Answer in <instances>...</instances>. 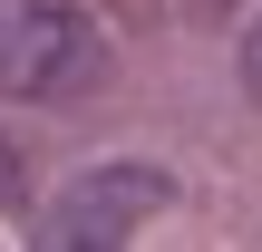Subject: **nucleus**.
Here are the masks:
<instances>
[{"mask_svg":"<svg viewBox=\"0 0 262 252\" xmlns=\"http://www.w3.org/2000/svg\"><path fill=\"white\" fill-rule=\"evenodd\" d=\"M107 78V29L68 0H0V97H78Z\"/></svg>","mask_w":262,"mask_h":252,"instance_id":"obj_1","label":"nucleus"},{"mask_svg":"<svg viewBox=\"0 0 262 252\" xmlns=\"http://www.w3.org/2000/svg\"><path fill=\"white\" fill-rule=\"evenodd\" d=\"M0 204H19V155L0 146Z\"/></svg>","mask_w":262,"mask_h":252,"instance_id":"obj_4","label":"nucleus"},{"mask_svg":"<svg viewBox=\"0 0 262 252\" xmlns=\"http://www.w3.org/2000/svg\"><path fill=\"white\" fill-rule=\"evenodd\" d=\"M233 58H243V87L262 97V0H253V19H243V39H233Z\"/></svg>","mask_w":262,"mask_h":252,"instance_id":"obj_3","label":"nucleus"},{"mask_svg":"<svg viewBox=\"0 0 262 252\" xmlns=\"http://www.w3.org/2000/svg\"><path fill=\"white\" fill-rule=\"evenodd\" d=\"M165 204H175L165 165H88L78 185H58L39 243L49 252H107V243H136V223H156Z\"/></svg>","mask_w":262,"mask_h":252,"instance_id":"obj_2","label":"nucleus"}]
</instances>
